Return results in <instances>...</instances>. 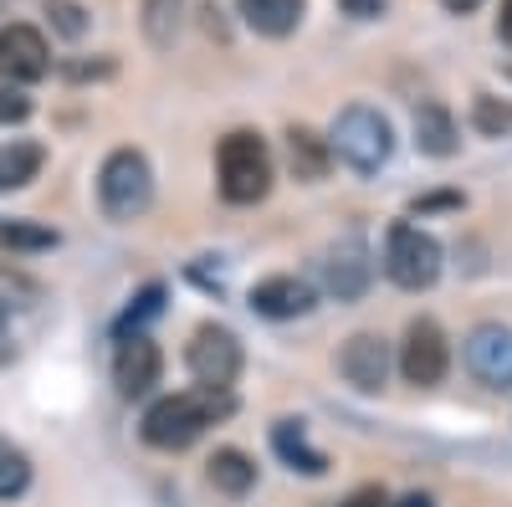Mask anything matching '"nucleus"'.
<instances>
[{"label": "nucleus", "instance_id": "obj_1", "mask_svg": "<svg viewBox=\"0 0 512 507\" xmlns=\"http://www.w3.org/2000/svg\"><path fill=\"white\" fill-rule=\"evenodd\" d=\"M231 410H236L231 390L195 385V390H180V395H164L144 415V441L154 451H185V446H195L210 426H216V420H226Z\"/></svg>", "mask_w": 512, "mask_h": 507}, {"label": "nucleus", "instance_id": "obj_2", "mask_svg": "<svg viewBox=\"0 0 512 507\" xmlns=\"http://www.w3.org/2000/svg\"><path fill=\"white\" fill-rule=\"evenodd\" d=\"M216 185H221V200H231V205L267 200V190H272V149H267V139L251 134V129H231L216 149Z\"/></svg>", "mask_w": 512, "mask_h": 507}, {"label": "nucleus", "instance_id": "obj_3", "mask_svg": "<svg viewBox=\"0 0 512 507\" xmlns=\"http://www.w3.org/2000/svg\"><path fill=\"white\" fill-rule=\"evenodd\" d=\"M328 149H333V159H344L349 169H359V175H374V169H384L390 154H395V129H390V118H384L379 108L349 103L344 113L333 118Z\"/></svg>", "mask_w": 512, "mask_h": 507}, {"label": "nucleus", "instance_id": "obj_4", "mask_svg": "<svg viewBox=\"0 0 512 507\" xmlns=\"http://www.w3.org/2000/svg\"><path fill=\"white\" fill-rule=\"evenodd\" d=\"M98 205L108 221H139L154 205V169L139 149H113L98 169Z\"/></svg>", "mask_w": 512, "mask_h": 507}, {"label": "nucleus", "instance_id": "obj_5", "mask_svg": "<svg viewBox=\"0 0 512 507\" xmlns=\"http://www.w3.org/2000/svg\"><path fill=\"white\" fill-rule=\"evenodd\" d=\"M384 277L405 292H425L441 277V241L410 221H395L384 236Z\"/></svg>", "mask_w": 512, "mask_h": 507}, {"label": "nucleus", "instance_id": "obj_6", "mask_svg": "<svg viewBox=\"0 0 512 507\" xmlns=\"http://www.w3.org/2000/svg\"><path fill=\"white\" fill-rule=\"evenodd\" d=\"M185 369L205 390H231L241 374V338L221 323H200L185 344Z\"/></svg>", "mask_w": 512, "mask_h": 507}, {"label": "nucleus", "instance_id": "obj_7", "mask_svg": "<svg viewBox=\"0 0 512 507\" xmlns=\"http://www.w3.org/2000/svg\"><path fill=\"white\" fill-rule=\"evenodd\" d=\"M451 369V344H446V328L436 318H410L405 328V344H400V374L410 379V385L431 390L441 385Z\"/></svg>", "mask_w": 512, "mask_h": 507}, {"label": "nucleus", "instance_id": "obj_8", "mask_svg": "<svg viewBox=\"0 0 512 507\" xmlns=\"http://www.w3.org/2000/svg\"><path fill=\"white\" fill-rule=\"evenodd\" d=\"M461 359L472 369L477 385L487 390H512V328L502 323H477L461 344Z\"/></svg>", "mask_w": 512, "mask_h": 507}, {"label": "nucleus", "instance_id": "obj_9", "mask_svg": "<svg viewBox=\"0 0 512 507\" xmlns=\"http://www.w3.org/2000/svg\"><path fill=\"white\" fill-rule=\"evenodd\" d=\"M164 374V354L149 333H123L118 354H113V385L123 400H144Z\"/></svg>", "mask_w": 512, "mask_h": 507}, {"label": "nucleus", "instance_id": "obj_10", "mask_svg": "<svg viewBox=\"0 0 512 507\" xmlns=\"http://www.w3.org/2000/svg\"><path fill=\"white\" fill-rule=\"evenodd\" d=\"M47 72H52V52H47V36L36 26L0 31V82L6 88H26V82H41Z\"/></svg>", "mask_w": 512, "mask_h": 507}, {"label": "nucleus", "instance_id": "obj_11", "mask_svg": "<svg viewBox=\"0 0 512 507\" xmlns=\"http://www.w3.org/2000/svg\"><path fill=\"white\" fill-rule=\"evenodd\" d=\"M338 374L349 379L354 390L374 395L384 379H390V344L379 333H354L344 349H338Z\"/></svg>", "mask_w": 512, "mask_h": 507}, {"label": "nucleus", "instance_id": "obj_12", "mask_svg": "<svg viewBox=\"0 0 512 507\" xmlns=\"http://www.w3.org/2000/svg\"><path fill=\"white\" fill-rule=\"evenodd\" d=\"M251 308L272 318V323H287V318H303L313 313V287L292 272H277V277H262L251 287Z\"/></svg>", "mask_w": 512, "mask_h": 507}, {"label": "nucleus", "instance_id": "obj_13", "mask_svg": "<svg viewBox=\"0 0 512 507\" xmlns=\"http://www.w3.org/2000/svg\"><path fill=\"white\" fill-rule=\"evenodd\" d=\"M369 277H374V267H369V251H364L359 236H344L328 251V292H333V298H344V303L364 298Z\"/></svg>", "mask_w": 512, "mask_h": 507}, {"label": "nucleus", "instance_id": "obj_14", "mask_svg": "<svg viewBox=\"0 0 512 507\" xmlns=\"http://www.w3.org/2000/svg\"><path fill=\"white\" fill-rule=\"evenodd\" d=\"M415 149L431 154V159H451L461 149V134H456V118L446 103H420L415 108Z\"/></svg>", "mask_w": 512, "mask_h": 507}, {"label": "nucleus", "instance_id": "obj_15", "mask_svg": "<svg viewBox=\"0 0 512 507\" xmlns=\"http://www.w3.org/2000/svg\"><path fill=\"white\" fill-rule=\"evenodd\" d=\"M272 451L287 461L292 472H303V477H323L328 472V456L308 441L303 420H277V426H272Z\"/></svg>", "mask_w": 512, "mask_h": 507}, {"label": "nucleus", "instance_id": "obj_16", "mask_svg": "<svg viewBox=\"0 0 512 507\" xmlns=\"http://www.w3.org/2000/svg\"><path fill=\"white\" fill-rule=\"evenodd\" d=\"M236 6H241V21H246L256 36L282 41V36L297 31V21H303V6H308V0H236Z\"/></svg>", "mask_w": 512, "mask_h": 507}, {"label": "nucleus", "instance_id": "obj_17", "mask_svg": "<svg viewBox=\"0 0 512 507\" xmlns=\"http://www.w3.org/2000/svg\"><path fill=\"white\" fill-rule=\"evenodd\" d=\"M287 164H292V175L303 180V185H313V180H323V175H328L333 149H328V139H323V134L303 129V123H292V129H287Z\"/></svg>", "mask_w": 512, "mask_h": 507}, {"label": "nucleus", "instance_id": "obj_18", "mask_svg": "<svg viewBox=\"0 0 512 507\" xmlns=\"http://www.w3.org/2000/svg\"><path fill=\"white\" fill-rule=\"evenodd\" d=\"M205 482L216 487L221 497H246L256 487V461L246 451H236V446H221L216 456L205 461Z\"/></svg>", "mask_w": 512, "mask_h": 507}, {"label": "nucleus", "instance_id": "obj_19", "mask_svg": "<svg viewBox=\"0 0 512 507\" xmlns=\"http://www.w3.org/2000/svg\"><path fill=\"white\" fill-rule=\"evenodd\" d=\"M41 164H47V149L31 144V139L0 144V190H26L41 175Z\"/></svg>", "mask_w": 512, "mask_h": 507}, {"label": "nucleus", "instance_id": "obj_20", "mask_svg": "<svg viewBox=\"0 0 512 507\" xmlns=\"http://www.w3.org/2000/svg\"><path fill=\"white\" fill-rule=\"evenodd\" d=\"M185 26V0H144V36L149 47H175V36Z\"/></svg>", "mask_w": 512, "mask_h": 507}, {"label": "nucleus", "instance_id": "obj_21", "mask_svg": "<svg viewBox=\"0 0 512 507\" xmlns=\"http://www.w3.org/2000/svg\"><path fill=\"white\" fill-rule=\"evenodd\" d=\"M26 487H31V456H26L16 441L0 436V502L21 497Z\"/></svg>", "mask_w": 512, "mask_h": 507}, {"label": "nucleus", "instance_id": "obj_22", "mask_svg": "<svg viewBox=\"0 0 512 507\" xmlns=\"http://www.w3.org/2000/svg\"><path fill=\"white\" fill-rule=\"evenodd\" d=\"M472 129L482 139H507L512 134V103L507 98H492V93H477L472 103Z\"/></svg>", "mask_w": 512, "mask_h": 507}, {"label": "nucleus", "instance_id": "obj_23", "mask_svg": "<svg viewBox=\"0 0 512 507\" xmlns=\"http://www.w3.org/2000/svg\"><path fill=\"white\" fill-rule=\"evenodd\" d=\"M0 246H11V251H52L57 231L36 226V221H0Z\"/></svg>", "mask_w": 512, "mask_h": 507}, {"label": "nucleus", "instance_id": "obj_24", "mask_svg": "<svg viewBox=\"0 0 512 507\" xmlns=\"http://www.w3.org/2000/svg\"><path fill=\"white\" fill-rule=\"evenodd\" d=\"M159 308H164V287H159V282H149V287L139 292V298L128 303V313L118 318V338H123V333H144V323H149V318H159Z\"/></svg>", "mask_w": 512, "mask_h": 507}, {"label": "nucleus", "instance_id": "obj_25", "mask_svg": "<svg viewBox=\"0 0 512 507\" xmlns=\"http://www.w3.org/2000/svg\"><path fill=\"white\" fill-rule=\"evenodd\" d=\"M41 298V287L31 277H21L16 267H0V308H31Z\"/></svg>", "mask_w": 512, "mask_h": 507}, {"label": "nucleus", "instance_id": "obj_26", "mask_svg": "<svg viewBox=\"0 0 512 507\" xmlns=\"http://www.w3.org/2000/svg\"><path fill=\"white\" fill-rule=\"evenodd\" d=\"M47 16L62 36H82L88 31V16H82V6H72V0H47Z\"/></svg>", "mask_w": 512, "mask_h": 507}, {"label": "nucleus", "instance_id": "obj_27", "mask_svg": "<svg viewBox=\"0 0 512 507\" xmlns=\"http://www.w3.org/2000/svg\"><path fill=\"white\" fill-rule=\"evenodd\" d=\"M21 118H31V98L21 88H0V129H6V123H21Z\"/></svg>", "mask_w": 512, "mask_h": 507}, {"label": "nucleus", "instance_id": "obj_28", "mask_svg": "<svg viewBox=\"0 0 512 507\" xmlns=\"http://www.w3.org/2000/svg\"><path fill=\"white\" fill-rule=\"evenodd\" d=\"M461 205V195L456 190H441V195H420L410 210H415V216H431V210H456Z\"/></svg>", "mask_w": 512, "mask_h": 507}, {"label": "nucleus", "instance_id": "obj_29", "mask_svg": "<svg viewBox=\"0 0 512 507\" xmlns=\"http://www.w3.org/2000/svg\"><path fill=\"white\" fill-rule=\"evenodd\" d=\"M344 507H390V497H384V487H359L344 497Z\"/></svg>", "mask_w": 512, "mask_h": 507}, {"label": "nucleus", "instance_id": "obj_30", "mask_svg": "<svg viewBox=\"0 0 512 507\" xmlns=\"http://www.w3.org/2000/svg\"><path fill=\"white\" fill-rule=\"evenodd\" d=\"M379 6H384V0H344V11L359 16V21H364V16H379Z\"/></svg>", "mask_w": 512, "mask_h": 507}, {"label": "nucleus", "instance_id": "obj_31", "mask_svg": "<svg viewBox=\"0 0 512 507\" xmlns=\"http://www.w3.org/2000/svg\"><path fill=\"white\" fill-rule=\"evenodd\" d=\"M67 72H72V77H108L113 62H93V67H88V62H77V67H67Z\"/></svg>", "mask_w": 512, "mask_h": 507}, {"label": "nucleus", "instance_id": "obj_32", "mask_svg": "<svg viewBox=\"0 0 512 507\" xmlns=\"http://www.w3.org/2000/svg\"><path fill=\"white\" fill-rule=\"evenodd\" d=\"M497 36L512 47V0H502V16H497Z\"/></svg>", "mask_w": 512, "mask_h": 507}, {"label": "nucleus", "instance_id": "obj_33", "mask_svg": "<svg viewBox=\"0 0 512 507\" xmlns=\"http://www.w3.org/2000/svg\"><path fill=\"white\" fill-rule=\"evenodd\" d=\"M441 6H446L451 16H472V11L482 6V0H441Z\"/></svg>", "mask_w": 512, "mask_h": 507}, {"label": "nucleus", "instance_id": "obj_34", "mask_svg": "<svg viewBox=\"0 0 512 507\" xmlns=\"http://www.w3.org/2000/svg\"><path fill=\"white\" fill-rule=\"evenodd\" d=\"M11 359V328H6V308H0V364Z\"/></svg>", "mask_w": 512, "mask_h": 507}, {"label": "nucleus", "instance_id": "obj_35", "mask_svg": "<svg viewBox=\"0 0 512 507\" xmlns=\"http://www.w3.org/2000/svg\"><path fill=\"white\" fill-rule=\"evenodd\" d=\"M400 507H436V502H431V497H425V492H410V497H405Z\"/></svg>", "mask_w": 512, "mask_h": 507}]
</instances>
